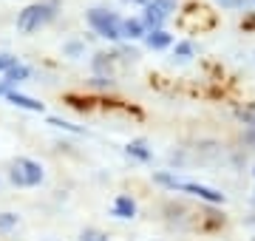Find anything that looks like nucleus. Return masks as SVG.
<instances>
[{"label": "nucleus", "mask_w": 255, "mask_h": 241, "mask_svg": "<svg viewBox=\"0 0 255 241\" xmlns=\"http://www.w3.org/2000/svg\"><path fill=\"white\" fill-rule=\"evenodd\" d=\"M57 14V3H28L26 9L17 14V31L34 34L43 26H48Z\"/></svg>", "instance_id": "obj_1"}, {"label": "nucleus", "mask_w": 255, "mask_h": 241, "mask_svg": "<svg viewBox=\"0 0 255 241\" xmlns=\"http://www.w3.org/2000/svg\"><path fill=\"white\" fill-rule=\"evenodd\" d=\"M9 179L14 187H37L46 179V170H43V165L37 159L17 156V159H11V165H9Z\"/></svg>", "instance_id": "obj_2"}, {"label": "nucleus", "mask_w": 255, "mask_h": 241, "mask_svg": "<svg viewBox=\"0 0 255 241\" xmlns=\"http://www.w3.org/2000/svg\"><path fill=\"white\" fill-rule=\"evenodd\" d=\"M85 20H88V26L100 34L102 40H122V17H119L117 11H108V9H88L85 11Z\"/></svg>", "instance_id": "obj_3"}, {"label": "nucleus", "mask_w": 255, "mask_h": 241, "mask_svg": "<svg viewBox=\"0 0 255 241\" xmlns=\"http://www.w3.org/2000/svg\"><path fill=\"white\" fill-rule=\"evenodd\" d=\"M176 11V0H147V6H142V23L147 26V31L164 26V20Z\"/></svg>", "instance_id": "obj_4"}, {"label": "nucleus", "mask_w": 255, "mask_h": 241, "mask_svg": "<svg viewBox=\"0 0 255 241\" xmlns=\"http://www.w3.org/2000/svg\"><path fill=\"white\" fill-rule=\"evenodd\" d=\"M176 193L196 196V199H201V202H207V204H224V202H227L221 190L201 185V182H187V179H179V187H176Z\"/></svg>", "instance_id": "obj_5"}, {"label": "nucleus", "mask_w": 255, "mask_h": 241, "mask_svg": "<svg viewBox=\"0 0 255 241\" xmlns=\"http://www.w3.org/2000/svg\"><path fill=\"white\" fill-rule=\"evenodd\" d=\"M111 216H117V219H122V222L133 219V216H136V202H133L128 193H119L117 199H114V204H111Z\"/></svg>", "instance_id": "obj_6"}, {"label": "nucleus", "mask_w": 255, "mask_h": 241, "mask_svg": "<svg viewBox=\"0 0 255 241\" xmlns=\"http://www.w3.org/2000/svg\"><path fill=\"white\" fill-rule=\"evenodd\" d=\"M6 100H9L14 108H23V111H31V114H43V111H46V105H43L40 100H34V97H26V94L14 91V88L6 94Z\"/></svg>", "instance_id": "obj_7"}, {"label": "nucleus", "mask_w": 255, "mask_h": 241, "mask_svg": "<svg viewBox=\"0 0 255 241\" xmlns=\"http://www.w3.org/2000/svg\"><path fill=\"white\" fill-rule=\"evenodd\" d=\"M147 26L142 23V17H125L122 20V40H145Z\"/></svg>", "instance_id": "obj_8"}, {"label": "nucleus", "mask_w": 255, "mask_h": 241, "mask_svg": "<svg viewBox=\"0 0 255 241\" xmlns=\"http://www.w3.org/2000/svg\"><path fill=\"white\" fill-rule=\"evenodd\" d=\"M145 46L153 48V51H162V48L173 46V34L164 31V28H156V31H147L145 34Z\"/></svg>", "instance_id": "obj_9"}, {"label": "nucleus", "mask_w": 255, "mask_h": 241, "mask_svg": "<svg viewBox=\"0 0 255 241\" xmlns=\"http://www.w3.org/2000/svg\"><path fill=\"white\" fill-rule=\"evenodd\" d=\"M125 153L130 159H136V162H150V159H153V150L147 148L145 139H130L125 145Z\"/></svg>", "instance_id": "obj_10"}, {"label": "nucleus", "mask_w": 255, "mask_h": 241, "mask_svg": "<svg viewBox=\"0 0 255 241\" xmlns=\"http://www.w3.org/2000/svg\"><path fill=\"white\" fill-rule=\"evenodd\" d=\"M28 74H31V71H28V65L14 63L11 68H6V71H3V83L9 85V88H14V85H20L23 80H28Z\"/></svg>", "instance_id": "obj_11"}, {"label": "nucleus", "mask_w": 255, "mask_h": 241, "mask_svg": "<svg viewBox=\"0 0 255 241\" xmlns=\"http://www.w3.org/2000/svg\"><path fill=\"white\" fill-rule=\"evenodd\" d=\"M94 77H108L111 80V65H114V54H94Z\"/></svg>", "instance_id": "obj_12"}, {"label": "nucleus", "mask_w": 255, "mask_h": 241, "mask_svg": "<svg viewBox=\"0 0 255 241\" xmlns=\"http://www.w3.org/2000/svg\"><path fill=\"white\" fill-rule=\"evenodd\" d=\"M153 182H156L159 187L173 190V193H176V187H179V176H176V173H167V170H156V173H153Z\"/></svg>", "instance_id": "obj_13"}, {"label": "nucleus", "mask_w": 255, "mask_h": 241, "mask_svg": "<svg viewBox=\"0 0 255 241\" xmlns=\"http://www.w3.org/2000/svg\"><path fill=\"white\" fill-rule=\"evenodd\" d=\"M236 120L244 122L247 128L255 130V105H244V108H236Z\"/></svg>", "instance_id": "obj_14"}, {"label": "nucleus", "mask_w": 255, "mask_h": 241, "mask_svg": "<svg viewBox=\"0 0 255 241\" xmlns=\"http://www.w3.org/2000/svg\"><path fill=\"white\" fill-rule=\"evenodd\" d=\"M173 54L179 57V60H190V57L196 54V46H193L190 40H179L173 46Z\"/></svg>", "instance_id": "obj_15"}, {"label": "nucleus", "mask_w": 255, "mask_h": 241, "mask_svg": "<svg viewBox=\"0 0 255 241\" xmlns=\"http://www.w3.org/2000/svg\"><path fill=\"white\" fill-rule=\"evenodd\" d=\"M48 125H51V128H60V130H68V133H85V128L74 125V122H65V120H60V117H48Z\"/></svg>", "instance_id": "obj_16"}, {"label": "nucleus", "mask_w": 255, "mask_h": 241, "mask_svg": "<svg viewBox=\"0 0 255 241\" xmlns=\"http://www.w3.org/2000/svg\"><path fill=\"white\" fill-rule=\"evenodd\" d=\"M17 222H20L17 213H9V210H6V213H0V230H3V233L14 230V227H17Z\"/></svg>", "instance_id": "obj_17"}, {"label": "nucleus", "mask_w": 255, "mask_h": 241, "mask_svg": "<svg viewBox=\"0 0 255 241\" xmlns=\"http://www.w3.org/2000/svg\"><path fill=\"white\" fill-rule=\"evenodd\" d=\"M82 51H85V46H82V43H77V40H71V43H65V46H63V54L71 57V60L82 57Z\"/></svg>", "instance_id": "obj_18"}, {"label": "nucleus", "mask_w": 255, "mask_h": 241, "mask_svg": "<svg viewBox=\"0 0 255 241\" xmlns=\"http://www.w3.org/2000/svg\"><path fill=\"white\" fill-rule=\"evenodd\" d=\"M80 241H108V239H105V236H102L100 230H85Z\"/></svg>", "instance_id": "obj_19"}, {"label": "nucleus", "mask_w": 255, "mask_h": 241, "mask_svg": "<svg viewBox=\"0 0 255 241\" xmlns=\"http://www.w3.org/2000/svg\"><path fill=\"white\" fill-rule=\"evenodd\" d=\"M14 63H17V57H11V54H0V74H3L6 68H11Z\"/></svg>", "instance_id": "obj_20"}, {"label": "nucleus", "mask_w": 255, "mask_h": 241, "mask_svg": "<svg viewBox=\"0 0 255 241\" xmlns=\"http://www.w3.org/2000/svg\"><path fill=\"white\" fill-rule=\"evenodd\" d=\"M224 9H238V6H244V0H219Z\"/></svg>", "instance_id": "obj_21"}, {"label": "nucleus", "mask_w": 255, "mask_h": 241, "mask_svg": "<svg viewBox=\"0 0 255 241\" xmlns=\"http://www.w3.org/2000/svg\"><path fill=\"white\" fill-rule=\"evenodd\" d=\"M11 91V88H9V85H6V83H3V80H0V97H6V94H9Z\"/></svg>", "instance_id": "obj_22"}, {"label": "nucleus", "mask_w": 255, "mask_h": 241, "mask_svg": "<svg viewBox=\"0 0 255 241\" xmlns=\"http://www.w3.org/2000/svg\"><path fill=\"white\" fill-rule=\"evenodd\" d=\"M253 202H255V193H253Z\"/></svg>", "instance_id": "obj_23"}, {"label": "nucleus", "mask_w": 255, "mask_h": 241, "mask_svg": "<svg viewBox=\"0 0 255 241\" xmlns=\"http://www.w3.org/2000/svg\"><path fill=\"white\" fill-rule=\"evenodd\" d=\"M250 241H255V236H253V239H250Z\"/></svg>", "instance_id": "obj_24"}, {"label": "nucleus", "mask_w": 255, "mask_h": 241, "mask_svg": "<svg viewBox=\"0 0 255 241\" xmlns=\"http://www.w3.org/2000/svg\"><path fill=\"white\" fill-rule=\"evenodd\" d=\"M253 176H255V170H253Z\"/></svg>", "instance_id": "obj_25"}]
</instances>
